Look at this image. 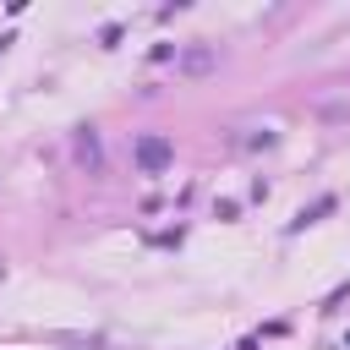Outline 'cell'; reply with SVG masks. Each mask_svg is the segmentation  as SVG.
<instances>
[{"mask_svg":"<svg viewBox=\"0 0 350 350\" xmlns=\"http://www.w3.org/2000/svg\"><path fill=\"white\" fill-rule=\"evenodd\" d=\"M137 164H142V170H164V164H170V142H164V137H142V142H137Z\"/></svg>","mask_w":350,"mask_h":350,"instance_id":"obj_1","label":"cell"},{"mask_svg":"<svg viewBox=\"0 0 350 350\" xmlns=\"http://www.w3.org/2000/svg\"><path fill=\"white\" fill-rule=\"evenodd\" d=\"M180 66H186V71H208V66H213V55H208V49H191Z\"/></svg>","mask_w":350,"mask_h":350,"instance_id":"obj_2","label":"cell"}]
</instances>
